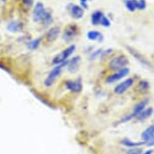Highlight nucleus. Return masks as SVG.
Here are the masks:
<instances>
[{
    "label": "nucleus",
    "mask_w": 154,
    "mask_h": 154,
    "mask_svg": "<svg viewBox=\"0 0 154 154\" xmlns=\"http://www.w3.org/2000/svg\"><path fill=\"white\" fill-rule=\"evenodd\" d=\"M33 20L35 22H42L49 25L53 21L52 14L45 8L44 5L40 2H37L33 10Z\"/></svg>",
    "instance_id": "nucleus-1"
},
{
    "label": "nucleus",
    "mask_w": 154,
    "mask_h": 154,
    "mask_svg": "<svg viewBox=\"0 0 154 154\" xmlns=\"http://www.w3.org/2000/svg\"><path fill=\"white\" fill-rule=\"evenodd\" d=\"M129 59L125 55H119L113 58L109 62L108 66L111 70L118 71L121 70L128 64Z\"/></svg>",
    "instance_id": "nucleus-2"
},
{
    "label": "nucleus",
    "mask_w": 154,
    "mask_h": 154,
    "mask_svg": "<svg viewBox=\"0 0 154 154\" xmlns=\"http://www.w3.org/2000/svg\"><path fill=\"white\" fill-rule=\"evenodd\" d=\"M76 49V46L74 45H72L66 48L59 54H58L52 60V63L54 64L58 65L67 61V58L74 52Z\"/></svg>",
    "instance_id": "nucleus-3"
},
{
    "label": "nucleus",
    "mask_w": 154,
    "mask_h": 154,
    "mask_svg": "<svg viewBox=\"0 0 154 154\" xmlns=\"http://www.w3.org/2000/svg\"><path fill=\"white\" fill-rule=\"evenodd\" d=\"M67 62L68 61L67 60L66 61L57 65V66H55L48 74V75L47 76L45 80V85L49 87L51 85H52L54 82H55V81L56 80V79L57 78V77L61 74V72H62V69L63 68L67 66Z\"/></svg>",
    "instance_id": "nucleus-4"
},
{
    "label": "nucleus",
    "mask_w": 154,
    "mask_h": 154,
    "mask_svg": "<svg viewBox=\"0 0 154 154\" xmlns=\"http://www.w3.org/2000/svg\"><path fill=\"white\" fill-rule=\"evenodd\" d=\"M91 22L94 25H101L105 27L109 26L111 23L109 20L99 10L94 11L91 16Z\"/></svg>",
    "instance_id": "nucleus-5"
},
{
    "label": "nucleus",
    "mask_w": 154,
    "mask_h": 154,
    "mask_svg": "<svg viewBox=\"0 0 154 154\" xmlns=\"http://www.w3.org/2000/svg\"><path fill=\"white\" fill-rule=\"evenodd\" d=\"M148 102H149V101H148V99H147L140 101L139 103H138L135 106V107L133 109V112L132 113L125 116L122 119L120 120V123L126 122L130 120L131 119H132L135 117H137L144 109V108L146 107V105L148 103Z\"/></svg>",
    "instance_id": "nucleus-6"
},
{
    "label": "nucleus",
    "mask_w": 154,
    "mask_h": 154,
    "mask_svg": "<svg viewBox=\"0 0 154 154\" xmlns=\"http://www.w3.org/2000/svg\"><path fill=\"white\" fill-rule=\"evenodd\" d=\"M79 28L76 24H69L65 28L63 32V38L65 41L69 42L72 40L79 33Z\"/></svg>",
    "instance_id": "nucleus-7"
},
{
    "label": "nucleus",
    "mask_w": 154,
    "mask_h": 154,
    "mask_svg": "<svg viewBox=\"0 0 154 154\" xmlns=\"http://www.w3.org/2000/svg\"><path fill=\"white\" fill-rule=\"evenodd\" d=\"M127 49H128V52L140 63H141L142 64H143L144 66H145L146 67L151 66V64H150V61L142 54H141L138 50H137L135 48L131 47V46H128Z\"/></svg>",
    "instance_id": "nucleus-8"
},
{
    "label": "nucleus",
    "mask_w": 154,
    "mask_h": 154,
    "mask_svg": "<svg viewBox=\"0 0 154 154\" xmlns=\"http://www.w3.org/2000/svg\"><path fill=\"white\" fill-rule=\"evenodd\" d=\"M129 73V69L125 67L118 71H116L114 73L108 76L106 79L107 83H113L115 82L122 78L125 77Z\"/></svg>",
    "instance_id": "nucleus-9"
},
{
    "label": "nucleus",
    "mask_w": 154,
    "mask_h": 154,
    "mask_svg": "<svg viewBox=\"0 0 154 154\" xmlns=\"http://www.w3.org/2000/svg\"><path fill=\"white\" fill-rule=\"evenodd\" d=\"M134 84V79L132 78H129L118 85L114 88V92L117 94H122L128 90Z\"/></svg>",
    "instance_id": "nucleus-10"
},
{
    "label": "nucleus",
    "mask_w": 154,
    "mask_h": 154,
    "mask_svg": "<svg viewBox=\"0 0 154 154\" xmlns=\"http://www.w3.org/2000/svg\"><path fill=\"white\" fill-rule=\"evenodd\" d=\"M61 32L58 26H54L50 28L46 34V40L48 42H53L57 40Z\"/></svg>",
    "instance_id": "nucleus-11"
},
{
    "label": "nucleus",
    "mask_w": 154,
    "mask_h": 154,
    "mask_svg": "<svg viewBox=\"0 0 154 154\" xmlns=\"http://www.w3.org/2000/svg\"><path fill=\"white\" fill-rule=\"evenodd\" d=\"M70 13L71 16L76 19L82 18L84 15V8L76 4H73L70 7Z\"/></svg>",
    "instance_id": "nucleus-12"
},
{
    "label": "nucleus",
    "mask_w": 154,
    "mask_h": 154,
    "mask_svg": "<svg viewBox=\"0 0 154 154\" xmlns=\"http://www.w3.org/2000/svg\"><path fill=\"white\" fill-rule=\"evenodd\" d=\"M66 86L68 90L73 92H79L82 88V83L79 80L67 81L66 82Z\"/></svg>",
    "instance_id": "nucleus-13"
},
{
    "label": "nucleus",
    "mask_w": 154,
    "mask_h": 154,
    "mask_svg": "<svg viewBox=\"0 0 154 154\" xmlns=\"http://www.w3.org/2000/svg\"><path fill=\"white\" fill-rule=\"evenodd\" d=\"M154 137V124L147 127L141 134V138L145 144Z\"/></svg>",
    "instance_id": "nucleus-14"
},
{
    "label": "nucleus",
    "mask_w": 154,
    "mask_h": 154,
    "mask_svg": "<svg viewBox=\"0 0 154 154\" xmlns=\"http://www.w3.org/2000/svg\"><path fill=\"white\" fill-rule=\"evenodd\" d=\"M80 61V57L75 56L73 57L70 60L68 61L67 66L68 67V70L70 72H75L77 70L78 67V64Z\"/></svg>",
    "instance_id": "nucleus-15"
},
{
    "label": "nucleus",
    "mask_w": 154,
    "mask_h": 154,
    "mask_svg": "<svg viewBox=\"0 0 154 154\" xmlns=\"http://www.w3.org/2000/svg\"><path fill=\"white\" fill-rule=\"evenodd\" d=\"M7 29L12 32L20 31L23 28V25L21 22L17 21H11L7 25Z\"/></svg>",
    "instance_id": "nucleus-16"
},
{
    "label": "nucleus",
    "mask_w": 154,
    "mask_h": 154,
    "mask_svg": "<svg viewBox=\"0 0 154 154\" xmlns=\"http://www.w3.org/2000/svg\"><path fill=\"white\" fill-rule=\"evenodd\" d=\"M87 38L92 41L102 42L103 40V35L99 31L91 30L87 32Z\"/></svg>",
    "instance_id": "nucleus-17"
},
{
    "label": "nucleus",
    "mask_w": 154,
    "mask_h": 154,
    "mask_svg": "<svg viewBox=\"0 0 154 154\" xmlns=\"http://www.w3.org/2000/svg\"><path fill=\"white\" fill-rule=\"evenodd\" d=\"M125 5L129 11L134 12L138 9V0H126Z\"/></svg>",
    "instance_id": "nucleus-18"
},
{
    "label": "nucleus",
    "mask_w": 154,
    "mask_h": 154,
    "mask_svg": "<svg viewBox=\"0 0 154 154\" xmlns=\"http://www.w3.org/2000/svg\"><path fill=\"white\" fill-rule=\"evenodd\" d=\"M121 143L125 146H128V147H138L139 146L143 145L144 144H145V143L144 141H138V142H136V141H133L128 138H124L121 141Z\"/></svg>",
    "instance_id": "nucleus-19"
},
{
    "label": "nucleus",
    "mask_w": 154,
    "mask_h": 154,
    "mask_svg": "<svg viewBox=\"0 0 154 154\" xmlns=\"http://www.w3.org/2000/svg\"><path fill=\"white\" fill-rule=\"evenodd\" d=\"M153 112V109L152 108H148L146 109H144L138 116L137 118L140 120H143L149 118Z\"/></svg>",
    "instance_id": "nucleus-20"
},
{
    "label": "nucleus",
    "mask_w": 154,
    "mask_h": 154,
    "mask_svg": "<svg viewBox=\"0 0 154 154\" xmlns=\"http://www.w3.org/2000/svg\"><path fill=\"white\" fill-rule=\"evenodd\" d=\"M41 42H42V38L41 37L37 38L31 41L28 43V48L31 50H35L39 46V45H40Z\"/></svg>",
    "instance_id": "nucleus-21"
},
{
    "label": "nucleus",
    "mask_w": 154,
    "mask_h": 154,
    "mask_svg": "<svg viewBox=\"0 0 154 154\" xmlns=\"http://www.w3.org/2000/svg\"><path fill=\"white\" fill-rule=\"evenodd\" d=\"M147 4L145 0H138V9L144 10L146 8Z\"/></svg>",
    "instance_id": "nucleus-22"
},
{
    "label": "nucleus",
    "mask_w": 154,
    "mask_h": 154,
    "mask_svg": "<svg viewBox=\"0 0 154 154\" xmlns=\"http://www.w3.org/2000/svg\"><path fill=\"white\" fill-rule=\"evenodd\" d=\"M126 154H142V150L138 148H134L129 150Z\"/></svg>",
    "instance_id": "nucleus-23"
},
{
    "label": "nucleus",
    "mask_w": 154,
    "mask_h": 154,
    "mask_svg": "<svg viewBox=\"0 0 154 154\" xmlns=\"http://www.w3.org/2000/svg\"><path fill=\"white\" fill-rule=\"evenodd\" d=\"M139 88L142 91L145 90L148 88V84H147V83L146 82H144V81L142 82L141 81V82L139 85Z\"/></svg>",
    "instance_id": "nucleus-24"
},
{
    "label": "nucleus",
    "mask_w": 154,
    "mask_h": 154,
    "mask_svg": "<svg viewBox=\"0 0 154 154\" xmlns=\"http://www.w3.org/2000/svg\"><path fill=\"white\" fill-rule=\"evenodd\" d=\"M81 2V7L82 8H87L88 7V0H79Z\"/></svg>",
    "instance_id": "nucleus-25"
},
{
    "label": "nucleus",
    "mask_w": 154,
    "mask_h": 154,
    "mask_svg": "<svg viewBox=\"0 0 154 154\" xmlns=\"http://www.w3.org/2000/svg\"><path fill=\"white\" fill-rule=\"evenodd\" d=\"M100 52H101L100 50H97V51H96L94 53H93V54L91 55V58H96V57H97V55H99V54H100Z\"/></svg>",
    "instance_id": "nucleus-26"
},
{
    "label": "nucleus",
    "mask_w": 154,
    "mask_h": 154,
    "mask_svg": "<svg viewBox=\"0 0 154 154\" xmlns=\"http://www.w3.org/2000/svg\"><path fill=\"white\" fill-rule=\"evenodd\" d=\"M153 153V150H147L143 154H152Z\"/></svg>",
    "instance_id": "nucleus-27"
},
{
    "label": "nucleus",
    "mask_w": 154,
    "mask_h": 154,
    "mask_svg": "<svg viewBox=\"0 0 154 154\" xmlns=\"http://www.w3.org/2000/svg\"><path fill=\"white\" fill-rule=\"evenodd\" d=\"M2 1H3V2H6L7 0H1Z\"/></svg>",
    "instance_id": "nucleus-28"
}]
</instances>
